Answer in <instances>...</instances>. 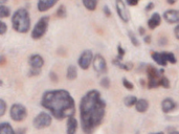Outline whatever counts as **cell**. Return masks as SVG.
Returning a JSON list of instances; mask_svg holds the SVG:
<instances>
[{"instance_id": "obj_19", "label": "cell", "mask_w": 179, "mask_h": 134, "mask_svg": "<svg viewBox=\"0 0 179 134\" xmlns=\"http://www.w3.org/2000/svg\"><path fill=\"white\" fill-rule=\"evenodd\" d=\"M76 75H78V70H76V67L73 66V65H70V66L67 68V73H66L67 79L72 81V80L76 79Z\"/></svg>"}, {"instance_id": "obj_17", "label": "cell", "mask_w": 179, "mask_h": 134, "mask_svg": "<svg viewBox=\"0 0 179 134\" xmlns=\"http://www.w3.org/2000/svg\"><path fill=\"white\" fill-rule=\"evenodd\" d=\"M135 108H136V110L138 111V112L144 113L148 110V108H149V103H148V101L145 100V98H140V100L137 101L136 105H135Z\"/></svg>"}, {"instance_id": "obj_3", "label": "cell", "mask_w": 179, "mask_h": 134, "mask_svg": "<svg viewBox=\"0 0 179 134\" xmlns=\"http://www.w3.org/2000/svg\"><path fill=\"white\" fill-rule=\"evenodd\" d=\"M13 29L18 33H27L30 29V18L27 10L19 9L14 13L12 18Z\"/></svg>"}, {"instance_id": "obj_27", "label": "cell", "mask_w": 179, "mask_h": 134, "mask_svg": "<svg viewBox=\"0 0 179 134\" xmlns=\"http://www.w3.org/2000/svg\"><path fill=\"white\" fill-rule=\"evenodd\" d=\"M160 86H162L163 88H170V81L165 77H161V79H160Z\"/></svg>"}, {"instance_id": "obj_31", "label": "cell", "mask_w": 179, "mask_h": 134, "mask_svg": "<svg viewBox=\"0 0 179 134\" xmlns=\"http://www.w3.org/2000/svg\"><path fill=\"white\" fill-rule=\"evenodd\" d=\"M123 84H124V87L125 88H127V89H129V90H132L133 89V84L131 82H129L127 79H123Z\"/></svg>"}, {"instance_id": "obj_9", "label": "cell", "mask_w": 179, "mask_h": 134, "mask_svg": "<svg viewBox=\"0 0 179 134\" xmlns=\"http://www.w3.org/2000/svg\"><path fill=\"white\" fill-rule=\"evenodd\" d=\"M116 12H117L119 16L121 17V19L124 22H128L130 20V13L126 7L125 2L121 1V0L116 1Z\"/></svg>"}, {"instance_id": "obj_28", "label": "cell", "mask_w": 179, "mask_h": 134, "mask_svg": "<svg viewBox=\"0 0 179 134\" xmlns=\"http://www.w3.org/2000/svg\"><path fill=\"white\" fill-rule=\"evenodd\" d=\"M101 86L102 87H104V88H109L110 87V80H109V78H107V77H105L103 78V79L101 80Z\"/></svg>"}, {"instance_id": "obj_26", "label": "cell", "mask_w": 179, "mask_h": 134, "mask_svg": "<svg viewBox=\"0 0 179 134\" xmlns=\"http://www.w3.org/2000/svg\"><path fill=\"white\" fill-rule=\"evenodd\" d=\"M129 37H130V40H131L132 44L134 45V46H138V45H139V41L137 40V38L135 37V35L133 34V33L129 32Z\"/></svg>"}, {"instance_id": "obj_39", "label": "cell", "mask_w": 179, "mask_h": 134, "mask_svg": "<svg viewBox=\"0 0 179 134\" xmlns=\"http://www.w3.org/2000/svg\"><path fill=\"white\" fill-rule=\"evenodd\" d=\"M145 42H146V43H150V42H151V36L145 37Z\"/></svg>"}, {"instance_id": "obj_13", "label": "cell", "mask_w": 179, "mask_h": 134, "mask_svg": "<svg viewBox=\"0 0 179 134\" xmlns=\"http://www.w3.org/2000/svg\"><path fill=\"white\" fill-rule=\"evenodd\" d=\"M56 4H57L56 0H40L38 2V10L39 12H46L47 10H49Z\"/></svg>"}, {"instance_id": "obj_2", "label": "cell", "mask_w": 179, "mask_h": 134, "mask_svg": "<svg viewBox=\"0 0 179 134\" xmlns=\"http://www.w3.org/2000/svg\"><path fill=\"white\" fill-rule=\"evenodd\" d=\"M41 105L52 112L57 120L72 117L76 112V104L70 93L64 89L48 90L43 94Z\"/></svg>"}, {"instance_id": "obj_40", "label": "cell", "mask_w": 179, "mask_h": 134, "mask_svg": "<svg viewBox=\"0 0 179 134\" xmlns=\"http://www.w3.org/2000/svg\"><path fill=\"white\" fill-rule=\"evenodd\" d=\"M25 131H26L25 129H23V130H18V131H17V134H24V133H25Z\"/></svg>"}, {"instance_id": "obj_22", "label": "cell", "mask_w": 179, "mask_h": 134, "mask_svg": "<svg viewBox=\"0 0 179 134\" xmlns=\"http://www.w3.org/2000/svg\"><path fill=\"white\" fill-rule=\"evenodd\" d=\"M113 64L115 65V66L122 68V69H124V70H131L132 69V64H131V63H128V64H124V63H122L121 60L114 59L113 60Z\"/></svg>"}, {"instance_id": "obj_37", "label": "cell", "mask_w": 179, "mask_h": 134, "mask_svg": "<svg viewBox=\"0 0 179 134\" xmlns=\"http://www.w3.org/2000/svg\"><path fill=\"white\" fill-rule=\"evenodd\" d=\"M49 75H50V78H52V80H53V81H55V82L58 80V79H57V75H56V73H55V72H50V73H49Z\"/></svg>"}, {"instance_id": "obj_35", "label": "cell", "mask_w": 179, "mask_h": 134, "mask_svg": "<svg viewBox=\"0 0 179 134\" xmlns=\"http://www.w3.org/2000/svg\"><path fill=\"white\" fill-rule=\"evenodd\" d=\"M126 3L129 4V6H137V4H138V1H137V0H135V1H130V0H128V1H126Z\"/></svg>"}, {"instance_id": "obj_32", "label": "cell", "mask_w": 179, "mask_h": 134, "mask_svg": "<svg viewBox=\"0 0 179 134\" xmlns=\"http://www.w3.org/2000/svg\"><path fill=\"white\" fill-rule=\"evenodd\" d=\"M6 32V24L4 22H0V34L1 35H4Z\"/></svg>"}, {"instance_id": "obj_15", "label": "cell", "mask_w": 179, "mask_h": 134, "mask_svg": "<svg viewBox=\"0 0 179 134\" xmlns=\"http://www.w3.org/2000/svg\"><path fill=\"white\" fill-rule=\"evenodd\" d=\"M161 22V17L158 13H154V14L151 16V18L148 21V25H149V29H155L158 25Z\"/></svg>"}, {"instance_id": "obj_21", "label": "cell", "mask_w": 179, "mask_h": 134, "mask_svg": "<svg viewBox=\"0 0 179 134\" xmlns=\"http://www.w3.org/2000/svg\"><path fill=\"white\" fill-rule=\"evenodd\" d=\"M83 4L88 11H94L96 9V6H98V2L95 0H84Z\"/></svg>"}, {"instance_id": "obj_34", "label": "cell", "mask_w": 179, "mask_h": 134, "mask_svg": "<svg viewBox=\"0 0 179 134\" xmlns=\"http://www.w3.org/2000/svg\"><path fill=\"white\" fill-rule=\"evenodd\" d=\"M104 12H105V15H106L107 17L111 16V12H110V10L108 9V6H104Z\"/></svg>"}, {"instance_id": "obj_10", "label": "cell", "mask_w": 179, "mask_h": 134, "mask_svg": "<svg viewBox=\"0 0 179 134\" xmlns=\"http://www.w3.org/2000/svg\"><path fill=\"white\" fill-rule=\"evenodd\" d=\"M163 18L168 23H179V11H177V10H169V11L165 12Z\"/></svg>"}, {"instance_id": "obj_33", "label": "cell", "mask_w": 179, "mask_h": 134, "mask_svg": "<svg viewBox=\"0 0 179 134\" xmlns=\"http://www.w3.org/2000/svg\"><path fill=\"white\" fill-rule=\"evenodd\" d=\"M153 7H154V3H153V2H149V3L147 4V6H146V11L149 12L151 10H153Z\"/></svg>"}, {"instance_id": "obj_6", "label": "cell", "mask_w": 179, "mask_h": 134, "mask_svg": "<svg viewBox=\"0 0 179 134\" xmlns=\"http://www.w3.org/2000/svg\"><path fill=\"white\" fill-rule=\"evenodd\" d=\"M34 127L37 129H44L50 126L52 124V116L46 112H41L34 118Z\"/></svg>"}, {"instance_id": "obj_18", "label": "cell", "mask_w": 179, "mask_h": 134, "mask_svg": "<svg viewBox=\"0 0 179 134\" xmlns=\"http://www.w3.org/2000/svg\"><path fill=\"white\" fill-rule=\"evenodd\" d=\"M0 134H16L14 129L9 123L0 124Z\"/></svg>"}, {"instance_id": "obj_1", "label": "cell", "mask_w": 179, "mask_h": 134, "mask_svg": "<svg viewBox=\"0 0 179 134\" xmlns=\"http://www.w3.org/2000/svg\"><path fill=\"white\" fill-rule=\"evenodd\" d=\"M105 108L106 103L98 90H90L82 98L80 104L81 125L86 134H91L101 125L105 116Z\"/></svg>"}, {"instance_id": "obj_44", "label": "cell", "mask_w": 179, "mask_h": 134, "mask_svg": "<svg viewBox=\"0 0 179 134\" xmlns=\"http://www.w3.org/2000/svg\"><path fill=\"white\" fill-rule=\"evenodd\" d=\"M150 134H163V132H157V133H150Z\"/></svg>"}, {"instance_id": "obj_5", "label": "cell", "mask_w": 179, "mask_h": 134, "mask_svg": "<svg viewBox=\"0 0 179 134\" xmlns=\"http://www.w3.org/2000/svg\"><path fill=\"white\" fill-rule=\"evenodd\" d=\"M10 114L13 121L15 122H21L23 121L27 115V110L21 104H14L11 107V111H10Z\"/></svg>"}, {"instance_id": "obj_16", "label": "cell", "mask_w": 179, "mask_h": 134, "mask_svg": "<svg viewBox=\"0 0 179 134\" xmlns=\"http://www.w3.org/2000/svg\"><path fill=\"white\" fill-rule=\"evenodd\" d=\"M78 129V122L75 117H69L67 120V129H66V133L67 134H75Z\"/></svg>"}, {"instance_id": "obj_4", "label": "cell", "mask_w": 179, "mask_h": 134, "mask_svg": "<svg viewBox=\"0 0 179 134\" xmlns=\"http://www.w3.org/2000/svg\"><path fill=\"white\" fill-rule=\"evenodd\" d=\"M48 23H49V17L48 16H44L42 18L39 19V21L36 23L34 29L32 32V38L33 39H40L45 35V33L47 31L48 27Z\"/></svg>"}, {"instance_id": "obj_41", "label": "cell", "mask_w": 179, "mask_h": 134, "mask_svg": "<svg viewBox=\"0 0 179 134\" xmlns=\"http://www.w3.org/2000/svg\"><path fill=\"white\" fill-rule=\"evenodd\" d=\"M4 61H6V60H4V57L2 56V57H1V64H2V65L4 64Z\"/></svg>"}, {"instance_id": "obj_11", "label": "cell", "mask_w": 179, "mask_h": 134, "mask_svg": "<svg viewBox=\"0 0 179 134\" xmlns=\"http://www.w3.org/2000/svg\"><path fill=\"white\" fill-rule=\"evenodd\" d=\"M29 62V65H30V68H32V69L41 70V68H42L43 65H44V60H43V58L41 57L40 55L30 56Z\"/></svg>"}, {"instance_id": "obj_7", "label": "cell", "mask_w": 179, "mask_h": 134, "mask_svg": "<svg viewBox=\"0 0 179 134\" xmlns=\"http://www.w3.org/2000/svg\"><path fill=\"white\" fill-rule=\"evenodd\" d=\"M93 54L91 50L86 49L82 52V55L80 56V59H79V65L82 69H88L90 64L93 62Z\"/></svg>"}, {"instance_id": "obj_25", "label": "cell", "mask_w": 179, "mask_h": 134, "mask_svg": "<svg viewBox=\"0 0 179 134\" xmlns=\"http://www.w3.org/2000/svg\"><path fill=\"white\" fill-rule=\"evenodd\" d=\"M6 110V104L4 102V100H0V116H3Z\"/></svg>"}, {"instance_id": "obj_14", "label": "cell", "mask_w": 179, "mask_h": 134, "mask_svg": "<svg viewBox=\"0 0 179 134\" xmlns=\"http://www.w3.org/2000/svg\"><path fill=\"white\" fill-rule=\"evenodd\" d=\"M161 108H162V111L165 113H169L171 111H173L174 109L176 108V103L174 102L172 98H165L161 103Z\"/></svg>"}, {"instance_id": "obj_8", "label": "cell", "mask_w": 179, "mask_h": 134, "mask_svg": "<svg viewBox=\"0 0 179 134\" xmlns=\"http://www.w3.org/2000/svg\"><path fill=\"white\" fill-rule=\"evenodd\" d=\"M93 68L99 75H103L107 71V64L106 61H105L104 57L101 55H95L93 59Z\"/></svg>"}, {"instance_id": "obj_30", "label": "cell", "mask_w": 179, "mask_h": 134, "mask_svg": "<svg viewBox=\"0 0 179 134\" xmlns=\"http://www.w3.org/2000/svg\"><path fill=\"white\" fill-rule=\"evenodd\" d=\"M167 59H168V62L172 63V64H175V63L177 62L175 56H174L172 52H167Z\"/></svg>"}, {"instance_id": "obj_23", "label": "cell", "mask_w": 179, "mask_h": 134, "mask_svg": "<svg viewBox=\"0 0 179 134\" xmlns=\"http://www.w3.org/2000/svg\"><path fill=\"white\" fill-rule=\"evenodd\" d=\"M11 14V10L10 7H7L6 6H0V18H6V17L10 16Z\"/></svg>"}, {"instance_id": "obj_29", "label": "cell", "mask_w": 179, "mask_h": 134, "mask_svg": "<svg viewBox=\"0 0 179 134\" xmlns=\"http://www.w3.org/2000/svg\"><path fill=\"white\" fill-rule=\"evenodd\" d=\"M117 52H119V56H117L116 59L122 61V58L124 57V55L126 54V52H125V49L122 47V45H119V46H117Z\"/></svg>"}, {"instance_id": "obj_36", "label": "cell", "mask_w": 179, "mask_h": 134, "mask_svg": "<svg viewBox=\"0 0 179 134\" xmlns=\"http://www.w3.org/2000/svg\"><path fill=\"white\" fill-rule=\"evenodd\" d=\"M174 33H175V36L177 39H179V25L175 27V29H174Z\"/></svg>"}, {"instance_id": "obj_42", "label": "cell", "mask_w": 179, "mask_h": 134, "mask_svg": "<svg viewBox=\"0 0 179 134\" xmlns=\"http://www.w3.org/2000/svg\"><path fill=\"white\" fill-rule=\"evenodd\" d=\"M167 2H168V3H169V4H174V3H175V2H176V1H170V0H168V1H167Z\"/></svg>"}, {"instance_id": "obj_24", "label": "cell", "mask_w": 179, "mask_h": 134, "mask_svg": "<svg viewBox=\"0 0 179 134\" xmlns=\"http://www.w3.org/2000/svg\"><path fill=\"white\" fill-rule=\"evenodd\" d=\"M57 15L59 18H65L66 17V9L63 4H61V6H59V9L57 11Z\"/></svg>"}, {"instance_id": "obj_20", "label": "cell", "mask_w": 179, "mask_h": 134, "mask_svg": "<svg viewBox=\"0 0 179 134\" xmlns=\"http://www.w3.org/2000/svg\"><path fill=\"white\" fill-rule=\"evenodd\" d=\"M137 101L138 100H137L136 97H134V95H128V97L124 98V103L127 107H132V106L136 105Z\"/></svg>"}, {"instance_id": "obj_12", "label": "cell", "mask_w": 179, "mask_h": 134, "mask_svg": "<svg viewBox=\"0 0 179 134\" xmlns=\"http://www.w3.org/2000/svg\"><path fill=\"white\" fill-rule=\"evenodd\" d=\"M152 59L160 66H165L168 63L167 52H152Z\"/></svg>"}, {"instance_id": "obj_38", "label": "cell", "mask_w": 179, "mask_h": 134, "mask_svg": "<svg viewBox=\"0 0 179 134\" xmlns=\"http://www.w3.org/2000/svg\"><path fill=\"white\" fill-rule=\"evenodd\" d=\"M138 31H139V34L142 35H142H145V33H146V29H144V27H139V29H138Z\"/></svg>"}, {"instance_id": "obj_43", "label": "cell", "mask_w": 179, "mask_h": 134, "mask_svg": "<svg viewBox=\"0 0 179 134\" xmlns=\"http://www.w3.org/2000/svg\"><path fill=\"white\" fill-rule=\"evenodd\" d=\"M169 134H179L178 131H173V132H170Z\"/></svg>"}]
</instances>
